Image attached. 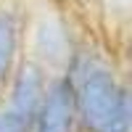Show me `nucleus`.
I'll list each match as a JSON object with an SVG mask.
<instances>
[{
    "label": "nucleus",
    "mask_w": 132,
    "mask_h": 132,
    "mask_svg": "<svg viewBox=\"0 0 132 132\" xmlns=\"http://www.w3.org/2000/svg\"><path fill=\"white\" fill-rule=\"evenodd\" d=\"M37 50L42 56H50V58H63L66 56V32L56 24H42L37 27Z\"/></svg>",
    "instance_id": "nucleus-4"
},
{
    "label": "nucleus",
    "mask_w": 132,
    "mask_h": 132,
    "mask_svg": "<svg viewBox=\"0 0 132 132\" xmlns=\"http://www.w3.org/2000/svg\"><path fill=\"white\" fill-rule=\"evenodd\" d=\"M74 122H77V111H74L71 77L69 74L56 77V79L45 87V95H42V101H40L32 132H71Z\"/></svg>",
    "instance_id": "nucleus-2"
},
{
    "label": "nucleus",
    "mask_w": 132,
    "mask_h": 132,
    "mask_svg": "<svg viewBox=\"0 0 132 132\" xmlns=\"http://www.w3.org/2000/svg\"><path fill=\"white\" fill-rule=\"evenodd\" d=\"M74 85V111L85 132H129L132 108L127 87L103 63L77 61Z\"/></svg>",
    "instance_id": "nucleus-1"
},
{
    "label": "nucleus",
    "mask_w": 132,
    "mask_h": 132,
    "mask_svg": "<svg viewBox=\"0 0 132 132\" xmlns=\"http://www.w3.org/2000/svg\"><path fill=\"white\" fill-rule=\"evenodd\" d=\"M32 127H35V119L21 116L13 108L5 106L0 111V132H32Z\"/></svg>",
    "instance_id": "nucleus-5"
},
{
    "label": "nucleus",
    "mask_w": 132,
    "mask_h": 132,
    "mask_svg": "<svg viewBox=\"0 0 132 132\" xmlns=\"http://www.w3.org/2000/svg\"><path fill=\"white\" fill-rule=\"evenodd\" d=\"M21 42V24L11 8H0V90L11 82Z\"/></svg>",
    "instance_id": "nucleus-3"
}]
</instances>
